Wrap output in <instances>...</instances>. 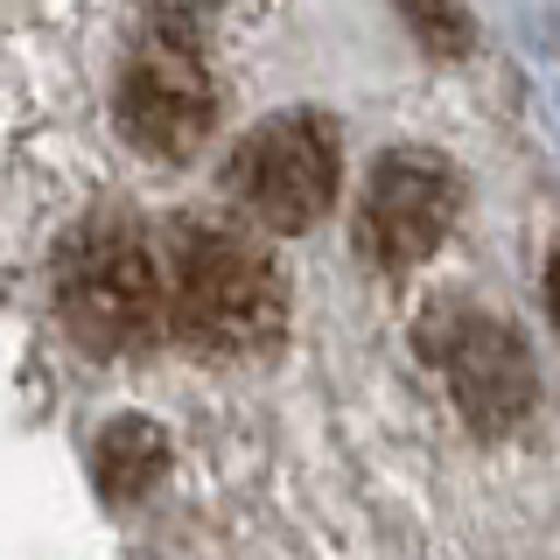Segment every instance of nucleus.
I'll return each mask as SVG.
<instances>
[{
    "instance_id": "1",
    "label": "nucleus",
    "mask_w": 560,
    "mask_h": 560,
    "mask_svg": "<svg viewBox=\"0 0 560 560\" xmlns=\"http://www.w3.org/2000/svg\"><path fill=\"white\" fill-rule=\"evenodd\" d=\"M168 294V323L175 337L203 358H253L280 337L288 323V294H280V273L259 245H245L238 232H203V224H183L162 273Z\"/></svg>"
},
{
    "instance_id": "8",
    "label": "nucleus",
    "mask_w": 560,
    "mask_h": 560,
    "mask_svg": "<svg viewBox=\"0 0 560 560\" xmlns=\"http://www.w3.org/2000/svg\"><path fill=\"white\" fill-rule=\"evenodd\" d=\"M407 14H413L420 43H428L434 57H463V49H469V14H463V0H407Z\"/></svg>"
},
{
    "instance_id": "3",
    "label": "nucleus",
    "mask_w": 560,
    "mask_h": 560,
    "mask_svg": "<svg viewBox=\"0 0 560 560\" xmlns=\"http://www.w3.org/2000/svg\"><path fill=\"white\" fill-rule=\"evenodd\" d=\"M343 140L323 113H280L253 127L232 154V197L267 232H308L337 197Z\"/></svg>"
},
{
    "instance_id": "6",
    "label": "nucleus",
    "mask_w": 560,
    "mask_h": 560,
    "mask_svg": "<svg viewBox=\"0 0 560 560\" xmlns=\"http://www.w3.org/2000/svg\"><path fill=\"white\" fill-rule=\"evenodd\" d=\"M210 105H218V92H210L203 63L183 43L154 35L119 78V133L148 154H189L210 133Z\"/></svg>"
},
{
    "instance_id": "9",
    "label": "nucleus",
    "mask_w": 560,
    "mask_h": 560,
    "mask_svg": "<svg viewBox=\"0 0 560 560\" xmlns=\"http://www.w3.org/2000/svg\"><path fill=\"white\" fill-rule=\"evenodd\" d=\"M547 302H553V329H560V253H553V267H547Z\"/></svg>"
},
{
    "instance_id": "7",
    "label": "nucleus",
    "mask_w": 560,
    "mask_h": 560,
    "mask_svg": "<svg viewBox=\"0 0 560 560\" xmlns=\"http://www.w3.org/2000/svg\"><path fill=\"white\" fill-rule=\"evenodd\" d=\"M162 463H168V448L148 420H113V428L98 434V490L119 498V504L140 498V490L162 477Z\"/></svg>"
},
{
    "instance_id": "5",
    "label": "nucleus",
    "mask_w": 560,
    "mask_h": 560,
    "mask_svg": "<svg viewBox=\"0 0 560 560\" xmlns=\"http://www.w3.org/2000/svg\"><path fill=\"white\" fill-rule=\"evenodd\" d=\"M455 168L434 162V154H385L364 183V210H358V245L364 259H378L385 273H407L434 245L448 238L455 224Z\"/></svg>"
},
{
    "instance_id": "2",
    "label": "nucleus",
    "mask_w": 560,
    "mask_h": 560,
    "mask_svg": "<svg viewBox=\"0 0 560 560\" xmlns=\"http://www.w3.org/2000/svg\"><path fill=\"white\" fill-rule=\"evenodd\" d=\"M57 308L63 329L92 358H127L154 337V323L168 315L162 267H154L148 238L127 224H84L57 259Z\"/></svg>"
},
{
    "instance_id": "4",
    "label": "nucleus",
    "mask_w": 560,
    "mask_h": 560,
    "mask_svg": "<svg viewBox=\"0 0 560 560\" xmlns=\"http://www.w3.org/2000/svg\"><path fill=\"white\" fill-rule=\"evenodd\" d=\"M420 350L442 364L455 407L477 434H512L539 399V378H533V358L498 315L469 308V302H448L420 323Z\"/></svg>"
}]
</instances>
